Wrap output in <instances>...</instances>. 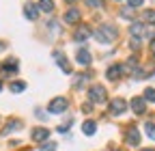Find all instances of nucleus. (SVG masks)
I'll list each match as a JSON object with an SVG mask.
<instances>
[{"label": "nucleus", "instance_id": "nucleus-1", "mask_svg": "<svg viewBox=\"0 0 155 151\" xmlns=\"http://www.w3.org/2000/svg\"><path fill=\"white\" fill-rule=\"evenodd\" d=\"M116 39V28L112 24H106V26H99V30H97V41L101 43H110Z\"/></svg>", "mask_w": 155, "mask_h": 151}, {"label": "nucleus", "instance_id": "nucleus-2", "mask_svg": "<svg viewBox=\"0 0 155 151\" xmlns=\"http://www.w3.org/2000/svg\"><path fill=\"white\" fill-rule=\"evenodd\" d=\"M88 97L95 104H104L106 102V86H91L88 89Z\"/></svg>", "mask_w": 155, "mask_h": 151}, {"label": "nucleus", "instance_id": "nucleus-3", "mask_svg": "<svg viewBox=\"0 0 155 151\" xmlns=\"http://www.w3.org/2000/svg\"><path fill=\"white\" fill-rule=\"evenodd\" d=\"M67 106H69V102H67L65 97H56V99H52V102H50L48 110H50V112H54V115H58V112H65V110H67Z\"/></svg>", "mask_w": 155, "mask_h": 151}, {"label": "nucleus", "instance_id": "nucleus-4", "mask_svg": "<svg viewBox=\"0 0 155 151\" xmlns=\"http://www.w3.org/2000/svg\"><path fill=\"white\" fill-rule=\"evenodd\" d=\"M125 143L131 145V147L140 145V132H138V127H129V129L125 132Z\"/></svg>", "mask_w": 155, "mask_h": 151}, {"label": "nucleus", "instance_id": "nucleus-5", "mask_svg": "<svg viewBox=\"0 0 155 151\" xmlns=\"http://www.w3.org/2000/svg\"><path fill=\"white\" fill-rule=\"evenodd\" d=\"M123 73H125V67H123V65H112V67L106 71V78L114 82V80H119Z\"/></svg>", "mask_w": 155, "mask_h": 151}, {"label": "nucleus", "instance_id": "nucleus-6", "mask_svg": "<svg viewBox=\"0 0 155 151\" xmlns=\"http://www.w3.org/2000/svg\"><path fill=\"white\" fill-rule=\"evenodd\" d=\"M125 110H127V102L125 99H114L110 104V112H112V115H123Z\"/></svg>", "mask_w": 155, "mask_h": 151}, {"label": "nucleus", "instance_id": "nucleus-7", "mask_svg": "<svg viewBox=\"0 0 155 151\" xmlns=\"http://www.w3.org/2000/svg\"><path fill=\"white\" fill-rule=\"evenodd\" d=\"M54 61L61 65V69H63L65 73H71V67H69V63H67V59H65L63 52H54Z\"/></svg>", "mask_w": 155, "mask_h": 151}, {"label": "nucleus", "instance_id": "nucleus-8", "mask_svg": "<svg viewBox=\"0 0 155 151\" xmlns=\"http://www.w3.org/2000/svg\"><path fill=\"white\" fill-rule=\"evenodd\" d=\"M48 136H50V129H45V127H35L32 129V140H37V143H43Z\"/></svg>", "mask_w": 155, "mask_h": 151}, {"label": "nucleus", "instance_id": "nucleus-9", "mask_svg": "<svg viewBox=\"0 0 155 151\" xmlns=\"http://www.w3.org/2000/svg\"><path fill=\"white\" fill-rule=\"evenodd\" d=\"M88 37H91V28L88 26H82V28H78L73 32V41H86Z\"/></svg>", "mask_w": 155, "mask_h": 151}, {"label": "nucleus", "instance_id": "nucleus-10", "mask_svg": "<svg viewBox=\"0 0 155 151\" xmlns=\"http://www.w3.org/2000/svg\"><path fill=\"white\" fill-rule=\"evenodd\" d=\"M131 108L136 115H142V112L147 110V104H144V97H134L131 99Z\"/></svg>", "mask_w": 155, "mask_h": 151}, {"label": "nucleus", "instance_id": "nucleus-11", "mask_svg": "<svg viewBox=\"0 0 155 151\" xmlns=\"http://www.w3.org/2000/svg\"><path fill=\"white\" fill-rule=\"evenodd\" d=\"M24 15L28 17V20H37V15H39V7L35 2H26L24 7Z\"/></svg>", "mask_w": 155, "mask_h": 151}, {"label": "nucleus", "instance_id": "nucleus-12", "mask_svg": "<svg viewBox=\"0 0 155 151\" xmlns=\"http://www.w3.org/2000/svg\"><path fill=\"white\" fill-rule=\"evenodd\" d=\"M75 59H78V63H80V65H88V63H91V52H88L86 48H80V50H78V54H75Z\"/></svg>", "mask_w": 155, "mask_h": 151}, {"label": "nucleus", "instance_id": "nucleus-13", "mask_svg": "<svg viewBox=\"0 0 155 151\" xmlns=\"http://www.w3.org/2000/svg\"><path fill=\"white\" fill-rule=\"evenodd\" d=\"M65 22L67 24H78V22H80V11H78V9H69L65 13Z\"/></svg>", "mask_w": 155, "mask_h": 151}, {"label": "nucleus", "instance_id": "nucleus-14", "mask_svg": "<svg viewBox=\"0 0 155 151\" xmlns=\"http://www.w3.org/2000/svg\"><path fill=\"white\" fill-rule=\"evenodd\" d=\"M17 67H19V63H17L15 59H9V61L2 65V71H5V73H15V71H17Z\"/></svg>", "mask_w": 155, "mask_h": 151}, {"label": "nucleus", "instance_id": "nucleus-15", "mask_svg": "<svg viewBox=\"0 0 155 151\" xmlns=\"http://www.w3.org/2000/svg\"><path fill=\"white\" fill-rule=\"evenodd\" d=\"M39 11H45V13H52L54 11V2L52 0H39Z\"/></svg>", "mask_w": 155, "mask_h": 151}, {"label": "nucleus", "instance_id": "nucleus-16", "mask_svg": "<svg viewBox=\"0 0 155 151\" xmlns=\"http://www.w3.org/2000/svg\"><path fill=\"white\" fill-rule=\"evenodd\" d=\"M82 132H84V134H95V132H97V125H95V121H86L84 125H82Z\"/></svg>", "mask_w": 155, "mask_h": 151}, {"label": "nucleus", "instance_id": "nucleus-17", "mask_svg": "<svg viewBox=\"0 0 155 151\" xmlns=\"http://www.w3.org/2000/svg\"><path fill=\"white\" fill-rule=\"evenodd\" d=\"M144 132H147V136H149L151 140H155V123H151V121H149V123L144 125Z\"/></svg>", "mask_w": 155, "mask_h": 151}, {"label": "nucleus", "instance_id": "nucleus-18", "mask_svg": "<svg viewBox=\"0 0 155 151\" xmlns=\"http://www.w3.org/2000/svg\"><path fill=\"white\" fill-rule=\"evenodd\" d=\"M142 17H144V22H149V24H155V11H153V9L144 11V13H142Z\"/></svg>", "mask_w": 155, "mask_h": 151}, {"label": "nucleus", "instance_id": "nucleus-19", "mask_svg": "<svg viewBox=\"0 0 155 151\" xmlns=\"http://www.w3.org/2000/svg\"><path fill=\"white\" fill-rule=\"evenodd\" d=\"M24 89H26L24 82H13V84H11V91H13V93H22Z\"/></svg>", "mask_w": 155, "mask_h": 151}, {"label": "nucleus", "instance_id": "nucleus-20", "mask_svg": "<svg viewBox=\"0 0 155 151\" xmlns=\"http://www.w3.org/2000/svg\"><path fill=\"white\" fill-rule=\"evenodd\" d=\"M144 102H155V89H147L144 91Z\"/></svg>", "mask_w": 155, "mask_h": 151}, {"label": "nucleus", "instance_id": "nucleus-21", "mask_svg": "<svg viewBox=\"0 0 155 151\" xmlns=\"http://www.w3.org/2000/svg\"><path fill=\"white\" fill-rule=\"evenodd\" d=\"M84 2H86L88 7H93V9H99V7H101V0H84Z\"/></svg>", "mask_w": 155, "mask_h": 151}, {"label": "nucleus", "instance_id": "nucleus-22", "mask_svg": "<svg viewBox=\"0 0 155 151\" xmlns=\"http://www.w3.org/2000/svg\"><path fill=\"white\" fill-rule=\"evenodd\" d=\"M121 15L125 17V20H131V7H125V9L121 11Z\"/></svg>", "mask_w": 155, "mask_h": 151}, {"label": "nucleus", "instance_id": "nucleus-23", "mask_svg": "<svg viewBox=\"0 0 155 151\" xmlns=\"http://www.w3.org/2000/svg\"><path fill=\"white\" fill-rule=\"evenodd\" d=\"M142 2H144V0H127V5H129L131 9H134V7H140Z\"/></svg>", "mask_w": 155, "mask_h": 151}, {"label": "nucleus", "instance_id": "nucleus-24", "mask_svg": "<svg viewBox=\"0 0 155 151\" xmlns=\"http://www.w3.org/2000/svg\"><path fill=\"white\" fill-rule=\"evenodd\" d=\"M54 149H56V145H54V143H50V145H43V147H41V151H54Z\"/></svg>", "mask_w": 155, "mask_h": 151}, {"label": "nucleus", "instance_id": "nucleus-25", "mask_svg": "<svg viewBox=\"0 0 155 151\" xmlns=\"http://www.w3.org/2000/svg\"><path fill=\"white\" fill-rule=\"evenodd\" d=\"M151 52H153V56H155V37L151 39Z\"/></svg>", "mask_w": 155, "mask_h": 151}, {"label": "nucleus", "instance_id": "nucleus-26", "mask_svg": "<svg viewBox=\"0 0 155 151\" xmlns=\"http://www.w3.org/2000/svg\"><path fill=\"white\" fill-rule=\"evenodd\" d=\"M0 91H2V82H0Z\"/></svg>", "mask_w": 155, "mask_h": 151}, {"label": "nucleus", "instance_id": "nucleus-27", "mask_svg": "<svg viewBox=\"0 0 155 151\" xmlns=\"http://www.w3.org/2000/svg\"><path fill=\"white\" fill-rule=\"evenodd\" d=\"M67 2H75V0H67Z\"/></svg>", "mask_w": 155, "mask_h": 151}, {"label": "nucleus", "instance_id": "nucleus-28", "mask_svg": "<svg viewBox=\"0 0 155 151\" xmlns=\"http://www.w3.org/2000/svg\"><path fill=\"white\" fill-rule=\"evenodd\" d=\"M147 151H153V149H147Z\"/></svg>", "mask_w": 155, "mask_h": 151}, {"label": "nucleus", "instance_id": "nucleus-29", "mask_svg": "<svg viewBox=\"0 0 155 151\" xmlns=\"http://www.w3.org/2000/svg\"><path fill=\"white\" fill-rule=\"evenodd\" d=\"M119 2H123V0H119Z\"/></svg>", "mask_w": 155, "mask_h": 151}]
</instances>
